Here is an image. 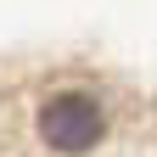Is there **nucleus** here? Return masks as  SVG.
<instances>
[{"label":"nucleus","mask_w":157,"mask_h":157,"mask_svg":"<svg viewBox=\"0 0 157 157\" xmlns=\"http://www.w3.org/2000/svg\"><path fill=\"white\" fill-rule=\"evenodd\" d=\"M34 129H39V140H45L51 151L84 157V151L101 146V135H107V107L95 101L90 90H56V95L39 101Z\"/></svg>","instance_id":"nucleus-1"}]
</instances>
